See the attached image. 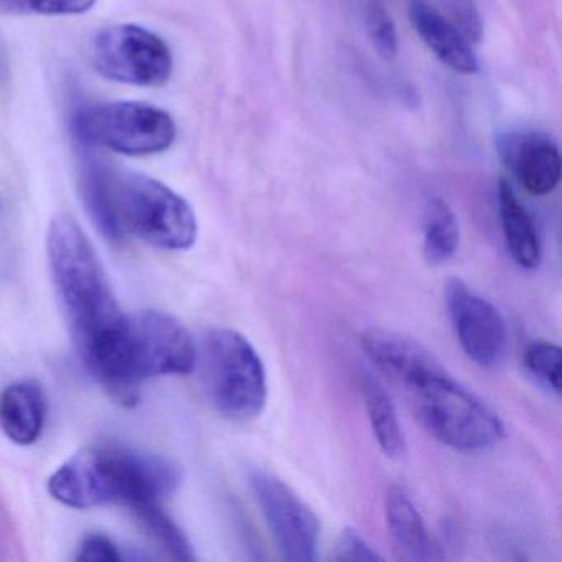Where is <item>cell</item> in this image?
<instances>
[{
	"mask_svg": "<svg viewBox=\"0 0 562 562\" xmlns=\"http://www.w3.org/2000/svg\"><path fill=\"white\" fill-rule=\"evenodd\" d=\"M47 256L75 345L90 370L123 330L126 315L90 239L70 213L52 218Z\"/></svg>",
	"mask_w": 562,
	"mask_h": 562,
	"instance_id": "cell-1",
	"label": "cell"
},
{
	"mask_svg": "<svg viewBox=\"0 0 562 562\" xmlns=\"http://www.w3.org/2000/svg\"><path fill=\"white\" fill-rule=\"evenodd\" d=\"M180 483V472L159 456L124 447H88L55 470L52 496L70 508L123 503L131 508L162 505Z\"/></svg>",
	"mask_w": 562,
	"mask_h": 562,
	"instance_id": "cell-2",
	"label": "cell"
},
{
	"mask_svg": "<svg viewBox=\"0 0 562 562\" xmlns=\"http://www.w3.org/2000/svg\"><path fill=\"white\" fill-rule=\"evenodd\" d=\"M409 390L417 419L443 446L460 452H480L505 436L498 414L447 373L443 364L419 348L394 374Z\"/></svg>",
	"mask_w": 562,
	"mask_h": 562,
	"instance_id": "cell-3",
	"label": "cell"
},
{
	"mask_svg": "<svg viewBox=\"0 0 562 562\" xmlns=\"http://www.w3.org/2000/svg\"><path fill=\"white\" fill-rule=\"evenodd\" d=\"M106 193L113 241L133 235L166 251H186L195 245V212L166 183L106 166Z\"/></svg>",
	"mask_w": 562,
	"mask_h": 562,
	"instance_id": "cell-4",
	"label": "cell"
},
{
	"mask_svg": "<svg viewBox=\"0 0 562 562\" xmlns=\"http://www.w3.org/2000/svg\"><path fill=\"white\" fill-rule=\"evenodd\" d=\"M196 368V344L172 315L146 311L126 315L120 351L104 384L116 400L136 403L140 383L149 378L190 374Z\"/></svg>",
	"mask_w": 562,
	"mask_h": 562,
	"instance_id": "cell-5",
	"label": "cell"
},
{
	"mask_svg": "<svg viewBox=\"0 0 562 562\" xmlns=\"http://www.w3.org/2000/svg\"><path fill=\"white\" fill-rule=\"evenodd\" d=\"M212 406L233 420L258 417L268 403L265 363L248 338L232 328H213L196 347V367Z\"/></svg>",
	"mask_w": 562,
	"mask_h": 562,
	"instance_id": "cell-6",
	"label": "cell"
},
{
	"mask_svg": "<svg viewBox=\"0 0 562 562\" xmlns=\"http://www.w3.org/2000/svg\"><path fill=\"white\" fill-rule=\"evenodd\" d=\"M75 131L85 144L133 157L164 153L177 137L173 117L144 101L85 106L75 116Z\"/></svg>",
	"mask_w": 562,
	"mask_h": 562,
	"instance_id": "cell-7",
	"label": "cell"
},
{
	"mask_svg": "<svg viewBox=\"0 0 562 562\" xmlns=\"http://www.w3.org/2000/svg\"><path fill=\"white\" fill-rule=\"evenodd\" d=\"M94 70L114 83L159 88L172 77L169 45L149 29L116 24L98 32L91 45Z\"/></svg>",
	"mask_w": 562,
	"mask_h": 562,
	"instance_id": "cell-8",
	"label": "cell"
},
{
	"mask_svg": "<svg viewBox=\"0 0 562 562\" xmlns=\"http://www.w3.org/2000/svg\"><path fill=\"white\" fill-rule=\"evenodd\" d=\"M249 486L284 559L314 562L321 549V521L314 509L274 473H249Z\"/></svg>",
	"mask_w": 562,
	"mask_h": 562,
	"instance_id": "cell-9",
	"label": "cell"
},
{
	"mask_svg": "<svg viewBox=\"0 0 562 562\" xmlns=\"http://www.w3.org/2000/svg\"><path fill=\"white\" fill-rule=\"evenodd\" d=\"M446 304L467 357L483 368L502 363L508 351V328L498 308L457 278L447 281Z\"/></svg>",
	"mask_w": 562,
	"mask_h": 562,
	"instance_id": "cell-10",
	"label": "cell"
},
{
	"mask_svg": "<svg viewBox=\"0 0 562 562\" xmlns=\"http://www.w3.org/2000/svg\"><path fill=\"white\" fill-rule=\"evenodd\" d=\"M498 153L519 186L535 196L554 192L561 182L562 160L558 144L548 134L516 131L498 140Z\"/></svg>",
	"mask_w": 562,
	"mask_h": 562,
	"instance_id": "cell-11",
	"label": "cell"
},
{
	"mask_svg": "<svg viewBox=\"0 0 562 562\" xmlns=\"http://www.w3.org/2000/svg\"><path fill=\"white\" fill-rule=\"evenodd\" d=\"M409 18L417 35L446 67L460 75L479 71V60L469 38L436 9L424 4L423 0H414Z\"/></svg>",
	"mask_w": 562,
	"mask_h": 562,
	"instance_id": "cell-12",
	"label": "cell"
},
{
	"mask_svg": "<svg viewBox=\"0 0 562 562\" xmlns=\"http://www.w3.org/2000/svg\"><path fill=\"white\" fill-rule=\"evenodd\" d=\"M47 400L35 381L9 384L0 394V429L12 442L31 446L44 432Z\"/></svg>",
	"mask_w": 562,
	"mask_h": 562,
	"instance_id": "cell-13",
	"label": "cell"
},
{
	"mask_svg": "<svg viewBox=\"0 0 562 562\" xmlns=\"http://www.w3.org/2000/svg\"><path fill=\"white\" fill-rule=\"evenodd\" d=\"M384 515L387 531L401 558L414 562L437 558V549L427 531L426 522L406 490L397 485L387 488L384 495Z\"/></svg>",
	"mask_w": 562,
	"mask_h": 562,
	"instance_id": "cell-14",
	"label": "cell"
},
{
	"mask_svg": "<svg viewBox=\"0 0 562 562\" xmlns=\"http://www.w3.org/2000/svg\"><path fill=\"white\" fill-rule=\"evenodd\" d=\"M498 212L506 248L513 261L529 271L538 268L542 256L538 229L506 180H502L498 186Z\"/></svg>",
	"mask_w": 562,
	"mask_h": 562,
	"instance_id": "cell-15",
	"label": "cell"
},
{
	"mask_svg": "<svg viewBox=\"0 0 562 562\" xmlns=\"http://www.w3.org/2000/svg\"><path fill=\"white\" fill-rule=\"evenodd\" d=\"M360 390L378 446L390 459H397L406 442L393 400L381 381L370 373L361 374Z\"/></svg>",
	"mask_w": 562,
	"mask_h": 562,
	"instance_id": "cell-16",
	"label": "cell"
},
{
	"mask_svg": "<svg viewBox=\"0 0 562 562\" xmlns=\"http://www.w3.org/2000/svg\"><path fill=\"white\" fill-rule=\"evenodd\" d=\"M460 243L459 220L442 199L429 200L424 215L423 255L427 265L440 266L453 258Z\"/></svg>",
	"mask_w": 562,
	"mask_h": 562,
	"instance_id": "cell-17",
	"label": "cell"
},
{
	"mask_svg": "<svg viewBox=\"0 0 562 562\" xmlns=\"http://www.w3.org/2000/svg\"><path fill=\"white\" fill-rule=\"evenodd\" d=\"M139 521L146 526L147 531L157 539L160 546H164L167 552L173 559L179 561H193L192 546L186 538L179 526L162 512V505H146L134 508Z\"/></svg>",
	"mask_w": 562,
	"mask_h": 562,
	"instance_id": "cell-18",
	"label": "cell"
},
{
	"mask_svg": "<svg viewBox=\"0 0 562 562\" xmlns=\"http://www.w3.org/2000/svg\"><path fill=\"white\" fill-rule=\"evenodd\" d=\"M529 373L552 393H561V347L551 341H532L525 350Z\"/></svg>",
	"mask_w": 562,
	"mask_h": 562,
	"instance_id": "cell-19",
	"label": "cell"
},
{
	"mask_svg": "<svg viewBox=\"0 0 562 562\" xmlns=\"http://www.w3.org/2000/svg\"><path fill=\"white\" fill-rule=\"evenodd\" d=\"M94 4L97 0H0V15H77Z\"/></svg>",
	"mask_w": 562,
	"mask_h": 562,
	"instance_id": "cell-20",
	"label": "cell"
},
{
	"mask_svg": "<svg viewBox=\"0 0 562 562\" xmlns=\"http://www.w3.org/2000/svg\"><path fill=\"white\" fill-rule=\"evenodd\" d=\"M367 32L373 44L374 50L378 52L384 60H393L400 48V38H397L396 25L390 12L380 4L373 2L367 9Z\"/></svg>",
	"mask_w": 562,
	"mask_h": 562,
	"instance_id": "cell-21",
	"label": "cell"
},
{
	"mask_svg": "<svg viewBox=\"0 0 562 562\" xmlns=\"http://www.w3.org/2000/svg\"><path fill=\"white\" fill-rule=\"evenodd\" d=\"M335 561L341 562H378L383 561V555L374 551L373 546L361 538L360 532L353 528H347L338 538L337 546L334 549Z\"/></svg>",
	"mask_w": 562,
	"mask_h": 562,
	"instance_id": "cell-22",
	"label": "cell"
},
{
	"mask_svg": "<svg viewBox=\"0 0 562 562\" xmlns=\"http://www.w3.org/2000/svg\"><path fill=\"white\" fill-rule=\"evenodd\" d=\"M78 561L120 562L123 561V554L110 538L90 535L81 541L80 549H78Z\"/></svg>",
	"mask_w": 562,
	"mask_h": 562,
	"instance_id": "cell-23",
	"label": "cell"
}]
</instances>
